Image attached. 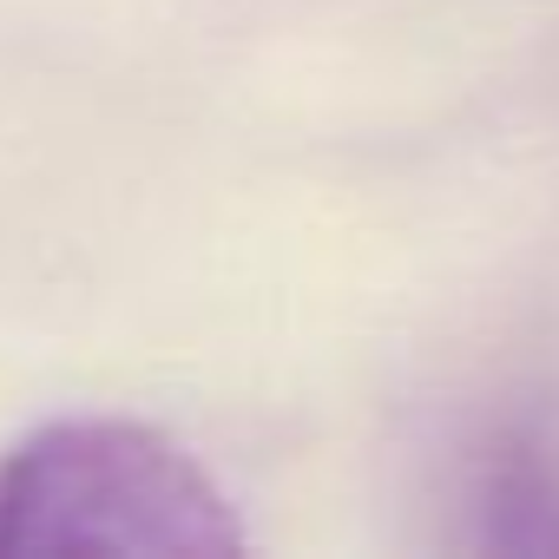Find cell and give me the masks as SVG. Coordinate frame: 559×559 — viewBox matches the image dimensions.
I'll use <instances>...</instances> for the list:
<instances>
[{
	"mask_svg": "<svg viewBox=\"0 0 559 559\" xmlns=\"http://www.w3.org/2000/svg\"><path fill=\"white\" fill-rule=\"evenodd\" d=\"M230 493L171 435L67 415L0 454V552H237Z\"/></svg>",
	"mask_w": 559,
	"mask_h": 559,
	"instance_id": "6da1fadb",
	"label": "cell"
}]
</instances>
